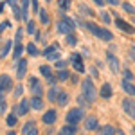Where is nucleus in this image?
<instances>
[{
    "label": "nucleus",
    "instance_id": "1",
    "mask_svg": "<svg viewBox=\"0 0 135 135\" xmlns=\"http://www.w3.org/2000/svg\"><path fill=\"white\" fill-rule=\"evenodd\" d=\"M83 25H85V27H86L90 32H92L94 36L101 38V40H104V42H110V40H112V32L106 31V29H101L99 25H95V23H92V22H85Z\"/></svg>",
    "mask_w": 135,
    "mask_h": 135
},
{
    "label": "nucleus",
    "instance_id": "2",
    "mask_svg": "<svg viewBox=\"0 0 135 135\" xmlns=\"http://www.w3.org/2000/svg\"><path fill=\"white\" fill-rule=\"evenodd\" d=\"M83 95H85V99H86L88 104H92L95 101V88H94V83L90 78H86L83 81Z\"/></svg>",
    "mask_w": 135,
    "mask_h": 135
},
{
    "label": "nucleus",
    "instance_id": "3",
    "mask_svg": "<svg viewBox=\"0 0 135 135\" xmlns=\"http://www.w3.org/2000/svg\"><path fill=\"white\" fill-rule=\"evenodd\" d=\"M58 31L61 32V34H70L74 31V22L69 18V16H63L61 22L58 23Z\"/></svg>",
    "mask_w": 135,
    "mask_h": 135
},
{
    "label": "nucleus",
    "instance_id": "4",
    "mask_svg": "<svg viewBox=\"0 0 135 135\" xmlns=\"http://www.w3.org/2000/svg\"><path fill=\"white\" fill-rule=\"evenodd\" d=\"M81 119H83V112L79 108H72L67 114V124H78Z\"/></svg>",
    "mask_w": 135,
    "mask_h": 135
},
{
    "label": "nucleus",
    "instance_id": "5",
    "mask_svg": "<svg viewBox=\"0 0 135 135\" xmlns=\"http://www.w3.org/2000/svg\"><path fill=\"white\" fill-rule=\"evenodd\" d=\"M70 63L74 65V69H76L78 72H85V65H83V60H81V56H79L78 52H74L72 56H70Z\"/></svg>",
    "mask_w": 135,
    "mask_h": 135
},
{
    "label": "nucleus",
    "instance_id": "6",
    "mask_svg": "<svg viewBox=\"0 0 135 135\" xmlns=\"http://www.w3.org/2000/svg\"><path fill=\"white\" fill-rule=\"evenodd\" d=\"M123 108H124L126 115H130L132 119H135V101L133 99H124L123 101Z\"/></svg>",
    "mask_w": 135,
    "mask_h": 135
},
{
    "label": "nucleus",
    "instance_id": "7",
    "mask_svg": "<svg viewBox=\"0 0 135 135\" xmlns=\"http://www.w3.org/2000/svg\"><path fill=\"white\" fill-rule=\"evenodd\" d=\"M115 25H117L123 32H128V34H133V32H135L133 27H132L130 23H126L124 20H121V18H117V20H115Z\"/></svg>",
    "mask_w": 135,
    "mask_h": 135
},
{
    "label": "nucleus",
    "instance_id": "8",
    "mask_svg": "<svg viewBox=\"0 0 135 135\" xmlns=\"http://www.w3.org/2000/svg\"><path fill=\"white\" fill-rule=\"evenodd\" d=\"M11 86H13V81H11L9 76H0V90H4V92H9Z\"/></svg>",
    "mask_w": 135,
    "mask_h": 135
},
{
    "label": "nucleus",
    "instance_id": "9",
    "mask_svg": "<svg viewBox=\"0 0 135 135\" xmlns=\"http://www.w3.org/2000/svg\"><path fill=\"white\" fill-rule=\"evenodd\" d=\"M85 128H86V130H97V128H99L97 117H94V115H88V117L85 119Z\"/></svg>",
    "mask_w": 135,
    "mask_h": 135
},
{
    "label": "nucleus",
    "instance_id": "10",
    "mask_svg": "<svg viewBox=\"0 0 135 135\" xmlns=\"http://www.w3.org/2000/svg\"><path fill=\"white\" fill-rule=\"evenodd\" d=\"M29 83L32 85V94H34V95H38V97H42L43 88H42V85L38 83V79H36V78H31V79H29Z\"/></svg>",
    "mask_w": 135,
    "mask_h": 135
},
{
    "label": "nucleus",
    "instance_id": "11",
    "mask_svg": "<svg viewBox=\"0 0 135 135\" xmlns=\"http://www.w3.org/2000/svg\"><path fill=\"white\" fill-rule=\"evenodd\" d=\"M108 65H110V69H112V72H119V61H117V58H115L112 52H108Z\"/></svg>",
    "mask_w": 135,
    "mask_h": 135
},
{
    "label": "nucleus",
    "instance_id": "12",
    "mask_svg": "<svg viewBox=\"0 0 135 135\" xmlns=\"http://www.w3.org/2000/svg\"><path fill=\"white\" fill-rule=\"evenodd\" d=\"M56 117H58V114L54 110H49V112H45V115H43V123L45 124H52V123H56Z\"/></svg>",
    "mask_w": 135,
    "mask_h": 135
},
{
    "label": "nucleus",
    "instance_id": "13",
    "mask_svg": "<svg viewBox=\"0 0 135 135\" xmlns=\"http://www.w3.org/2000/svg\"><path fill=\"white\" fill-rule=\"evenodd\" d=\"M25 70H27V61H25V60H22V61L18 63V69H16V78L22 79V78L25 76Z\"/></svg>",
    "mask_w": 135,
    "mask_h": 135
},
{
    "label": "nucleus",
    "instance_id": "14",
    "mask_svg": "<svg viewBox=\"0 0 135 135\" xmlns=\"http://www.w3.org/2000/svg\"><path fill=\"white\" fill-rule=\"evenodd\" d=\"M99 94H101V97H104V99L112 97V86H110L108 83H104L103 86H101V90H99Z\"/></svg>",
    "mask_w": 135,
    "mask_h": 135
},
{
    "label": "nucleus",
    "instance_id": "15",
    "mask_svg": "<svg viewBox=\"0 0 135 135\" xmlns=\"http://www.w3.org/2000/svg\"><path fill=\"white\" fill-rule=\"evenodd\" d=\"M76 132H78V128L74 124H67L65 128H61V132L58 135H76Z\"/></svg>",
    "mask_w": 135,
    "mask_h": 135
},
{
    "label": "nucleus",
    "instance_id": "16",
    "mask_svg": "<svg viewBox=\"0 0 135 135\" xmlns=\"http://www.w3.org/2000/svg\"><path fill=\"white\" fill-rule=\"evenodd\" d=\"M29 106H31V101L22 99L20 106H18V114H20V115H25V114H27V110H29Z\"/></svg>",
    "mask_w": 135,
    "mask_h": 135
},
{
    "label": "nucleus",
    "instance_id": "17",
    "mask_svg": "<svg viewBox=\"0 0 135 135\" xmlns=\"http://www.w3.org/2000/svg\"><path fill=\"white\" fill-rule=\"evenodd\" d=\"M31 106L34 108V110H42V108H43V101H42V97L34 95V97L31 99Z\"/></svg>",
    "mask_w": 135,
    "mask_h": 135
},
{
    "label": "nucleus",
    "instance_id": "18",
    "mask_svg": "<svg viewBox=\"0 0 135 135\" xmlns=\"http://www.w3.org/2000/svg\"><path fill=\"white\" fill-rule=\"evenodd\" d=\"M123 90H124L126 94H130V95H135V85H132L130 81H123Z\"/></svg>",
    "mask_w": 135,
    "mask_h": 135
},
{
    "label": "nucleus",
    "instance_id": "19",
    "mask_svg": "<svg viewBox=\"0 0 135 135\" xmlns=\"http://www.w3.org/2000/svg\"><path fill=\"white\" fill-rule=\"evenodd\" d=\"M49 101H58V95H60V90H58V86H51V90H49Z\"/></svg>",
    "mask_w": 135,
    "mask_h": 135
},
{
    "label": "nucleus",
    "instance_id": "20",
    "mask_svg": "<svg viewBox=\"0 0 135 135\" xmlns=\"http://www.w3.org/2000/svg\"><path fill=\"white\" fill-rule=\"evenodd\" d=\"M11 9H13V15H15V18H16V20H22V18H23V15H22L20 7L16 6V2H15V4H11Z\"/></svg>",
    "mask_w": 135,
    "mask_h": 135
},
{
    "label": "nucleus",
    "instance_id": "21",
    "mask_svg": "<svg viewBox=\"0 0 135 135\" xmlns=\"http://www.w3.org/2000/svg\"><path fill=\"white\" fill-rule=\"evenodd\" d=\"M22 4V15H23V18H27V15H29V4H31V0H20Z\"/></svg>",
    "mask_w": 135,
    "mask_h": 135
},
{
    "label": "nucleus",
    "instance_id": "22",
    "mask_svg": "<svg viewBox=\"0 0 135 135\" xmlns=\"http://www.w3.org/2000/svg\"><path fill=\"white\" fill-rule=\"evenodd\" d=\"M22 51H23L22 43H15V51H13V58H15V60H18V58L22 56Z\"/></svg>",
    "mask_w": 135,
    "mask_h": 135
},
{
    "label": "nucleus",
    "instance_id": "23",
    "mask_svg": "<svg viewBox=\"0 0 135 135\" xmlns=\"http://www.w3.org/2000/svg\"><path fill=\"white\" fill-rule=\"evenodd\" d=\"M99 135H115V128H112V126H104V128L99 130Z\"/></svg>",
    "mask_w": 135,
    "mask_h": 135
},
{
    "label": "nucleus",
    "instance_id": "24",
    "mask_svg": "<svg viewBox=\"0 0 135 135\" xmlns=\"http://www.w3.org/2000/svg\"><path fill=\"white\" fill-rule=\"evenodd\" d=\"M67 101H69V95H67L65 92H60V95H58V104L65 106V104H67Z\"/></svg>",
    "mask_w": 135,
    "mask_h": 135
},
{
    "label": "nucleus",
    "instance_id": "25",
    "mask_svg": "<svg viewBox=\"0 0 135 135\" xmlns=\"http://www.w3.org/2000/svg\"><path fill=\"white\" fill-rule=\"evenodd\" d=\"M32 128H34V121H29V123H25V124H23V130H22V132H23V135L29 133Z\"/></svg>",
    "mask_w": 135,
    "mask_h": 135
},
{
    "label": "nucleus",
    "instance_id": "26",
    "mask_svg": "<svg viewBox=\"0 0 135 135\" xmlns=\"http://www.w3.org/2000/svg\"><path fill=\"white\" fill-rule=\"evenodd\" d=\"M40 20H42V23H49V15H47V11H43V9H40Z\"/></svg>",
    "mask_w": 135,
    "mask_h": 135
},
{
    "label": "nucleus",
    "instance_id": "27",
    "mask_svg": "<svg viewBox=\"0 0 135 135\" xmlns=\"http://www.w3.org/2000/svg\"><path fill=\"white\" fill-rule=\"evenodd\" d=\"M40 72H42V76H45V78L52 76V74H51V69H49L47 65H42V67H40Z\"/></svg>",
    "mask_w": 135,
    "mask_h": 135
},
{
    "label": "nucleus",
    "instance_id": "28",
    "mask_svg": "<svg viewBox=\"0 0 135 135\" xmlns=\"http://www.w3.org/2000/svg\"><path fill=\"white\" fill-rule=\"evenodd\" d=\"M27 52H29L31 56H36V54H38V49H36V45H34V43H29V45H27Z\"/></svg>",
    "mask_w": 135,
    "mask_h": 135
},
{
    "label": "nucleus",
    "instance_id": "29",
    "mask_svg": "<svg viewBox=\"0 0 135 135\" xmlns=\"http://www.w3.org/2000/svg\"><path fill=\"white\" fill-rule=\"evenodd\" d=\"M27 32H29V34H34V32H36V25H34L32 20L27 22Z\"/></svg>",
    "mask_w": 135,
    "mask_h": 135
},
{
    "label": "nucleus",
    "instance_id": "30",
    "mask_svg": "<svg viewBox=\"0 0 135 135\" xmlns=\"http://www.w3.org/2000/svg\"><path fill=\"white\" fill-rule=\"evenodd\" d=\"M47 58H49L51 61H58V60H60V51H54V52H51V54H49Z\"/></svg>",
    "mask_w": 135,
    "mask_h": 135
},
{
    "label": "nucleus",
    "instance_id": "31",
    "mask_svg": "<svg viewBox=\"0 0 135 135\" xmlns=\"http://www.w3.org/2000/svg\"><path fill=\"white\" fill-rule=\"evenodd\" d=\"M67 43H69V45H76V43H78V40H76V36H74L72 32L67 34Z\"/></svg>",
    "mask_w": 135,
    "mask_h": 135
},
{
    "label": "nucleus",
    "instance_id": "32",
    "mask_svg": "<svg viewBox=\"0 0 135 135\" xmlns=\"http://www.w3.org/2000/svg\"><path fill=\"white\" fill-rule=\"evenodd\" d=\"M58 79H61V81L69 79V70H60L58 72Z\"/></svg>",
    "mask_w": 135,
    "mask_h": 135
},
{
    "label": "nucleus",
    "instance_id": "33",
    "mask_svg": "<svg viewBox=\"0 0 135 135\" xmlns=\"http://www.w3.org/2000/svg\"><path fill=\"white\" fill-rule=\"evenodd\" d=\"M58 4H60L61 9H69L70 7V0H58Z\"/></svg>",
    "mask_w": 135,
    "mask_h": 135
},
{
    "label": "nucleus",
    "instance_id": "34",
    "mask_svg": "<svg viewBox=\"0 0 135 135\" xmlns=\"http://www.w3.org/2000/svg\"><path fill=\"white\" fill-rule=\"evenodd\" d=\"M6 123H7L9 126H15V124H16V115H7Z\"/></svg>",
    "mask_w": 135,
    "mask_h": 135
},
{
    "label": "nucleus",
    "instance_id": "35",
    "mask_svg": "<svg viewBox=\"0 0 135 135\" xmlns=\"http://www.w3.org/2000/svg\"><path fill=\"white\" fill-rule=\"evenodd\" d=\"M54 51H58V45H56V43H54V45H51V47H47V49L43 51V54H45V56H49V54H51V52H54Z\"/></svg>",
    "mask_w": 135,
    "mask_h": 135
},
{
    "label": "nucleus",
    "instance_id": "36",
    "mask_svg": "<svg viewBox=\"0 0 135 135\" xmlns=\"http://www.w3.org/2000/svg\"><path fill=\"white\" fill-rule=\"evenodd\" d=\"M9 49H11V40H9V42H6V45H4V49H2V52H0V54H2V56H7Z\"/></svg>",
    "mask_w": 135,
    "mask_h": 135
},
{
    "label": "nucleus",
    "instance_id": "37",
    "mask_svg": "<svg viewBox=\"0 0 135 135\" xmlns=\"http://www.w3.org/2000/svg\"><path fill=\"white\" fill-rule=\"evenodd\" d=\"M123 9L128 11V13H135V7L132 6V4H128V2H124V4H123Z\"/></svg>",
    "mask_w": 135,
    "mask_h": 135
},
{
    "label": "nucleus",
    "instance_id": "38",
    "mask_svg": "<svg viewBox=\"0 0 135 135\" xmlns=\"http://www.w3.org/2000/svg\"><path fill=\"white\" fill-rule=\"evenodd\" d=\"M79 9H81V13H86V15H90V16H92L94 13L90 9H88V7H86V6H83V4H81V6H79Z\"/></svg>",
    "mask_w": 135,
    "mask_h": 135
},
{
    "label": "nucleus",
    "instance_id": "39",
    "mask_svg": "<svg viewBox=\"0 0 135 135\" xmlns=\"http://www.w3.org/2000/svg\"><path fill=\"white\" fill-rule=\"evenodd\" d=\"M32 2V9H34V13H40V7H38V0H31Z\"/></svg>",
    "mask_w": 135,
    "mask_h": 135
},
{
    "label": "nucleus",
    "instance_id": "40",
    "mask_svg": "<svg viewBox=\"0 0 135 135\" xmlns=\"http://www.w3.org/2000/svg\"><path fill=\"white\" fill-rule=\"evenodd\" d=\"M101 18H103L104 23H108V22H110V16H108V13H101Z\"/></svg>",
    "mask_w": 135,
    "mask_h": 135
},
{
    "label": "nucleus",
    "instance_id": "41",
    "mask_svg": "<svg viewBox=\"0 0 135 135\" xmlns=\"http://www.w3.org/2000/svg\"><path fill=\"white\" fill-rule=\"evenodd\" d=\"M132 78H133V74L130 72V70H124V79H126V81H130Z\"/></svg>",
    "mask_w": 135,
    "mask_h": 135
},
{
    "label": "nucleus",
    "instance_id": "42",
    "mask_svg": "<svg viewBox=\"0 0 135 135\" xmlns=\"http://www.w3.org/2000/svg\"><path fill=\"white\" fill-rule=\"evenodd\" d=\"M4 112H6V99L0 101V114H4Z\"/></svg>",
    "mask_w": 135,
    "mask_h": 135
},
{
    "label": "nucleus",
    "instance_id": "43",
    "mask_svg": "<svg viewBox=\"0 0 135 135\" xmlns=\"http://www.w3.org/2000/svg\"><path fill=\"white\" fill-rule=\"evenodd\" d=\"M20 40H22V29H18L16 31V43H20Z\"/></svg>",
    "mask_w": 135,
    "mask_h": 135
},
{
    "label": "nucleus",
    "instance_id": "44",
    "mask_svg": "<svg viewBox=\"0 0 135 135\" xmlns=\"http://www.w3.org/2000/svg\"><path fill=\"white\" fill-rule=\"evenodd\" d=\"M130 58H132V60L135 61V45L132 47V49H130Z\"/></svg>",
    "mask_w": 135,
    "mask_h": 135
},
{
    "label": "nucleus",
    "instance_id": "45",
    "mask_svg": "<svg viewBox=\"0 0 135 135\" xmlns=\"http://www.w3.org/2000/svg\"><path fill=\"white\" fill-rule=\"evenodd\" d=\"M22 90H23L22 86H16V88H15V95H22Z\"/></svg>",
    "mask_w": 135,
    "mask_h": 135
},
{
    "label": "nucleus",
    "instance_id": "46",
    "mask_svg": "<svg viewBox=\"0 0 135 135\" xmlns=\"http://www.w3.org/2000/svg\"><path fill=\"white\" fill-rule=\"evenodd\" d=\"M104 2H108L110 6H117V4H119V0H104Z\"/></svg>",
    "mask_w": 135,
    "mask_h": 135
},
{
    "label": "nucleus",
    "instance_id": "47",
    "mask_svg": "<svg viewBox=\"0 0 135 135\" xmlns=\"http://www.w3.org/2000/svg\"><path fill=\"white\" fill-rule=\"evenodd\" d=\"M47 79H49V83H51V85H54V83H56V78H52V76H49Z\"/></svg>",
    "mask_w": 135,
    "mask_h": 135
},
{
    "label": "nucleus",
    "instance_id": "48",
    "mask_svg": "<svg viewBox=\"0 0 135 135\" xmlns=\"http://www.w3.org/2000/svg\"><path fill=\"white\" fill-rule=\"evenodd\" d=\"M94 2H95V4H97L99 7H101V6H103V4H104V0H94Z\"/></svg>",
    "mask_w": 135,
    "mask_h": 135
},
{
    "label": "nucleus",
    "instance_id": "49",
    "mask_svg": "<svg viewBox=\"0 0 135 135\" xmlns=\"http://www.w3.org/2000/svg\"><path fill=\"white\" fill-rule=\"evenodd\" d=\"M25 135H38V132H36V130H34V128H32L31 132H29V133H25Z\"/></svg>",
    "mask_w": 135,
    "mask_h": 135
},
{
    "label": "nucleus",
    "instance_id": "50",
    "mask_svg": "<svg viewBox=\"0 0 135 135\" xmlns=\"http://www.w3.org/2000/svg\"><path fill=\"white\" fill-rule=\"evenodd\" d=\"M4 95H6V92H4V90H0V101L4 99Z\"/></svg>",
    "mask_w": 135,
    "mask_h": 135
},
{
    "label": "nucleus",
    "instance_id": "51",
    "mask_svg": "<svg viewBox=\"0 0 135 135\" xmlns=\"http://www.w3.org/2000/svg\"><path fill=\"white\" fill-rule=\"evenodd\" d=\"M7 135H15V132H9V133H7Z\"/></svg>",
    "mask_w": 135,
    "mask_h": 135
},
{
    "label": "nucleus",
    "instance_id": "52",
    "mask_svg": "<svg viewBox=\"0 0 135 135\" xmlns=\"http://www.w3.org/2000/svg\"><path fill=\"white\" fill-rule=\"evenodd\" d=\"M117 135H124V133H123V132H119V133H117Z\"/></svg>",
    "mask_w": 135,
    "mask_h": 135
},
{
    "label": "nucleus",
    "instance_id": "53",
    "mask_svg": "<svg viewBox=\"0 0 135 135\" xmlns=\"http://www.w3.org/2000/svg\"><path fill=\"white\" fill-rule=\"evenodd\" d=\"M47 2H51V0H47Z\"/></svg>",
    "mask_w": 135,
    "mask_h": 135
}]
</instances>
